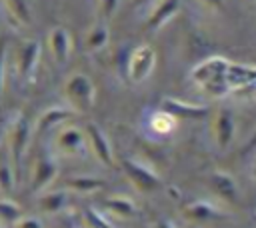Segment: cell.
<instances>
[{
	"label": "cell",
	"instance_id": "cell-1",
	"mask_svg": "<svg viewBox=\"0 0 256 228\" xmlns=\"http://www.w3.org/2000/svg\"><path fill=\"white\" fill-rule=\"evenodd\" d=\"M62 92H64L70 108H74L76 112H90L96 102V86H94L92 78L82 72H72L66 78Z\"/></svg>",
	"mask_w": 256,
	"mask_h": 228
},
{
	"label": "cell",
	"instance_id": "cell-2",
	"mask_svg": "<svg viewBox=\"0 0 256 228\" xmlns=\"http://www.w3.org/2000/svg\"><path fill=\"white\" fill-rule=\"evenodd\" d=\"M54 150L64 158H84L88 154V140L84 128L64 124L54 134Z\"/></svg>",
	"mask_w": 256,
	"mask_h": 228
},
{
	"label": "cell",
	"instance_id": "cell-3",
	"mask_svg": "<svg viewBox=\"0 0 256 228\" xmlns=\"http://www.w3.org/2000/svg\"><path fill=\"white\" fill-rule=\"evenodd\" d=\"M122 170H124L126 178L132 182V186L140 192H154L162 186L160 174L152 166H148L146 162H142L138 158H124Z\"/></svg>",
	"mask_w": 256,
	"mask_h": 228
},
{
	"label": "cell",
	"instance_id": "cell-4",
	"mask_svg": "<svg viewBox=\"0 0 256 228\" xmlns=\"http://www.w3.org/2000/svg\"><path fill=\"white\" fill-rule=\"evenodd\" d=\"M30 138H32V124L26 116H18L12 126H10V132H8V154H10V160L16 168V174L20 172V166H22V158L28 150V144H30Z\"/></svg>",
	"mask_w": 256,
	"mask_h": 228
},
{
	"label": "cell",
	"instance_id": "cell-5",
	"mask_svg": "<svg viewBox=\"0 0 256 228\" xmlns=\"http://www.w3.org/2000/svg\"><path fill=\"white\" fill-rule=\"evenodd\" d=\"M154 64H156V52H154V48L148 46V44H140L128 56L126 74H128V78L132 82H144L152 74Z\"/></svg>",
	"mask_w": 256,
	"mask_h": 228
},
{
	"label": "cell",
	"instance_id": "cell-6",
	"mask_svg": "<svg viewBox=\"0 0 256 228\" xmlns=\"http://www.w3.org/2000/svg\"><path fill=\"white\" fill-rule=\"evenodd\" d=\"M58 176V162L52 154H42L34 166H32V174H30V192L32 194H42L44 190L50 188V184L56 180Z\"/></svg>",
	"mask_w": 256,
	"mask_h": 228
},
{
	"label": "cell",
	"instance_id": "cell-7",
	"mask_svg": "<svg viewBox=\"0 0 256 228\" xmlns=\"http://www.w3.org/2000/svg\"><path fill=\"white\" fill-rule=\"evenodd\" d=\"M84 132H86V140H88V148L90 152L94 154V158L102 164V166H112L114 164V152H112V144L106 136V132L94 124V122H88L84 126Z\"/></svg>",
	"mask_w": 256,
	"mask_h": 228
},
{
	"label": "cell",
	"instance_id": "cell-8",
	"mask_svg": "<svg viewBox=\"0 0 256 228\" xmlns=\"http://www.w3.org/2000/svg\"><path fill=\"white\" fill-rule=\"evenodd\" d=\"M236 134V120L230 108H218L212 116V136L220 150H228Z\"/></svg>",
	"mask_w": 256,
	"mask_h": 228
},
{
	"label": "cell",
	"instance_id": "cell-9",
	"mask_svg": "<svg viewBox=\"0 0 256 228\" xmlns=\"http://www.w3.org/2000/svg\"><path fill=\"white\" fill-rule=\"evenodd\" d=\"M40 54H42V46L38 40H24L20 44L18 56H16V68L24 82H30L34 78L40 62Z\"/></svg>",
	"mask_w": 256,
	"mask_h": 228
},
{
	"label": "cell",
	"instance_id": "cell-10",
	"mask_svg": "<svg viewBox=\"0 0 256 228\" xmlns=\"http://www.w3.org/2000/svg\"><path fill=\"white\" fill-rule=\"evenodd\" d=\"M182 214L188 220H192V222H214V220H220V218L226 216V212L220 206H216L214 202L204 200V198H198V200L188 202L182 208Z\"/></svg>",
	"mask_w": 256,
	"mask_h": 228
},
{
	"label": "cell",
	"instance_id": "cell-11",
	"mask_svg": "<svg viewBox=\"0 0 256 228\" xmlns=\"http://www.w3.org/2000/svg\"><path fill=\"white\" fill-rule=\"evenodd\" d=\"M208 184L224 202H228V204H236L238 202L240 190H238V184L232 178V174H228L224 170H212L208 174Z\"/></svg>",
	"mask_w": 256,
	"mask_h": 228
},
{
	"label": "cell",
	"instance_id": "cell-12",
	"mask_svg": "<svg viewBox=\"0 0 256 228\" xmlns=\"http://www.w3.org/2000/svg\"><path fill=\"white\" fill-rule=\"evenodd\" d=\"M48 48H50V54L54 58L56 64L64 66L72 54V36L66 28L62 26H56L50 30L48 34Z\"/></svg>",
	"mask_w": 256,
	"mask_h": 228
},
{
	"label": "cell",
	"instance_id": "cell-13",
	"mask_svg": "<svg viewBox=\"0 0 256 228\" xmlns=\"http://www.w3.org/2000/svg\"><path fill=\"white\" fill-rule=\"evenodd\" d=\"M160 110L172 114L176 120L178 118H204L208 114V108L206 106H198V104H190V102H184L180 98H172V96H166L160 100Z\"/></svg>",
	"mask_w": 256,
	"mask_h": 228
},
{
	"label": "cell",
	"instance_id": "cell-14",
	"mask_svg": "<svg viewBox=\"0 0 256 228\" xmlns=\"http://www.w3.org/2000/svg\"><path fill=\"white\" fill-rule=\"evenodd\" d=\"M78 112L70 106H52V108H46L42 112V116L38 118L36 122V128L38 132H46L50 128H56V126H64L68 124Z\"/></svg>",
	"mask_w": 256,
	"mask_h": 228
},
{
	"label": "cell",
	"instance_id": "cell-15",
	"mask_svg": "<svg viewBox=\"0 0 256 228\" xmlns=\"http://www.w3.org/2000/svg\"><path fill=\"white\" fill-rule=\"evenodd\" d=\"M36 204L42 214H58L68 206V190H44Z\"/></svg>",
	"mask_w": 256,
	"mask_h": 228
},
{
	"label": "cell",
	"instance_id": "cell-16",
	"mask_svg": "<svg viewBox=\"0 0 256 228\" xmlns=\"http://www.w3.org/2000/svg\"><path fill=\"white\" fill-rule=\"evenodd\" d=\"M102 206L118 218H134L138 214L136 202L130 196H124V194H112V196L104 198Z\"/></svg>",
	"mask_w": 256,
	"mask_h": 228
},
{
	"label": "cell",
	"instance_id": "cell-17",
	"mask_svg": "<svg viewBox=\"0 0 256 228\" xmlns=\"http://www.w3.org/2000/svg\"><path fill=\"white\" fill-rule=\"evenodd\" d=\"M178 8H180V0H162V2L154 8V12L148 16L146 28H148L150 32L160 30V28L178 12Z\"/></svg>",
	"mask_w": 256,
	"mask_h": 228
},
{
	"label": "cell",
	"instance_id": "cell-18",
	"mask_svg": "<svg viewBox=\"0 0 256 228\" xmlns=\"http://www.w3.org/2000/svg\"><path fill=\"white\" fill-rule=\"evenodd\" d=\"M104 180L102 178H96V176H86V174H80V176H70L66 178L64 186L66 190L70 192H78V194H92V192H98L104 188Z\"/></svg>",
	"mask_w": 256,
	"mask_h": 228
},
{
	"label": "cell",
	"instance_id": "cell-19",
	"mask_svg": "<svg viewBox=\"0 0 256 228\" xmlns=\"http://www.w3.org/2000/svg\"><path fill=\"white\" fill-rule=\"evenodd\" d=\"M16 168L10 160V154H8V148H2L0 146V190L2 192H10L16 184Z\"/></svg>",
	"mask_w": 256,
	"mask_h": 228
},
{
	"label": "cell",
	"instance_id": "cell-20",
	"mask_svg": "<svg viewBox=\"0 0 256 228\" xmlns=\"http://www.w3.org/2000/svg\"><path fill=\"white\" fill-rule=\"evenodd\" d=\"M108 42H110V32H108V26L106 24H94L86 32V36H84V48L88 52H98Z\"/></svg>",
	"mask_w": 256,
	"mask_h": 228
},
{
	"label": "cell",
	"instance_id": "cell-21",
	"mask_svg": "<svg viewBox=\"0 0 256 228\" xmlns=\"http://www.w3.org/2000/svg\"><path fill=\"white\" fill-rule=\"evenodd\" d=\"M148 124H150V128H152L156 134H170V132L174 130V126H176V118H174L172 114L164 112V110H158V112H154V114L150 116Z\"/></svg>",
	"mask_w": 256,
	"mask_h": 228
},
{
	"label": "cell",
	"instance_id": "cell-22",
	"mask_svg": "<svg viewBox=\"0 0 256 228\" xmlns=\"http://www.w3.org/2000/svg\"><path fill=\"white\" fill-rule=\"evenodd\" d=\"M22 216H24V210L20 208V204L8 198H0V222L2 224L14 226Z\"/></svg>",
	"mask_w": 256,
	"mask_h": 228
},
{
	"label": "cell",
	"instance_id": "cell-23",
	"mask_svg": "<svg viewBox=\"0 0 256 228\" xmlns=\"http://www.w3.org/2000/svg\"><path fill=\"white\" fill-rule=\"evenodd\" d=\"M10 16L18 24H30L32 14H30V2L28 0H4Z\"/></svg>",
	"mask_w": 256,
	"mask_h": 228
},
{
	"label": "cell",
	"instance_id": "cell-24",
	"mask_svg": "<svg viewBox=\"0 0 256 228\" xmlns=\"http://www.w3.org/2000/svg\"><path fill=\"white\" fill-rule=\"evenodd\" d=\"M84 222L88 224V228H114L112 220L98 208L88 206L84 208Z\"/></svg>",
	"mask_w": 256,
	"mask_h": 228
},
{
	"label": "cell",
	"instance_id": "cell-25",
	"mask_svg": "<svg viewBox=\"0 0 256 228\" xmlns=\"http://www.w3.org/2000/svg\"><path fill=\"white\" fill-rule=\"evenodd\" d=\"M6 56H8V50H6V38H0V94L4 90V76H6Z\"/></svg>",
	"mask_w": 256,
	"mask_h": 228
},
{
	"label": "cell",
	"instance_id": "cell-26",
	"mask_svg": "<svg viewBox=\"0 0 256 228\" xmlns=\"http://www.w3.org/2000/svg\"><path fill=\"white\" fill-rule=\"evenodd\" d=\"M12 228H44V224H42V220L38 218V216H22Z\"/></svg>",
	"mask_w": 256,
	"mask_h": 228
},
{
	"label": "cell",
	"instance_id": "cell-27",
	"mask_svg": "<svg viewBox=\"0 0 256 228\" xmlns=\"http://www.w3.org/2000/svg\"><path fill=\"white\" fill-rule=\"evenodd\" d=\"M116 6H118V0H102V14H104L106 18L112 16L114 10H116Z\"/></svg>",
	"mask_w": 256,
	"mask_h": 228
},
{
	"label": "cell",
	"instance_id": "cell-28",
	"mask_svg": "<svg viewBox=\"0 0 256 228\" xmlns=\"http://www.w3.org/2000/svg\"><path fill=\"white\" fill-rule=\"evenodd\" d=\"M152 228H176V226H174V222L168 220V218H156V220L152 222Z\"/></svg>",
	"mask_w": 256,
	"mask_h": 228
},
{
	"label": "cell",
	"instance_id": "cell-29",
	"mask_svg": "<svg viewBox=\"0 0 256 228\" xmlns=\"http://www.w3.org/2000/svg\"><path fill=\"white\" fill-rule=\"evenodd\" d=\"M202 4H206L208 8H214V10H222L224 6V0H200Z\"/></svg>",
	"mask_w": 256,
	"mask_h": 228
},
{
	"label": "cell",
	"instance_id": "cell-30",
	"mask_svg": "<svg viewBox=\"0 0 256 228\" xmlns=\"http://www.w3.org/2000/svg\"><path fill=\"white\" fill-rule=\"evenodd\" d=\"M252 148H256V132H254V134L250 136V140H248V144L244 146V150H246V152H248V150H252Z\"/></svg>",
	"mask_w": 256,
	"mask_h": 228
},
{
	"label": "cell",
	"instance_id": "cell-31",
	"mask_svg": "<svg viewBox=\"0 0 256 228\" xmlns=\"http://www.w3.org/2000/svg\"><path fill=\"white\" fill-rule=\"evenodd\" d=\"M146 2H152V0H132L134 6H142V4H146Z\"/></svg>",
	"mask_w": 256,
	"mask_h": 228
},
{
	"label": "cell",
	"instance_id": "cell-32",
	"mask_svg": "<svg viewBox=\"0 0 256 228\" xmlns=\"http://www.w3.org/2000/svg\"><path fill=\"white\" fill-rule=\"evenodd\" d=\"M254 174H256V164H254Z\"/></svg>",
	"mask_w": 256,
	"mask_h": 228
},
{
	"label": "cell",
	"instance_id": "cell-33",
	"mask_svg": "<svg viewBox=\"0 0 256 228\" xmlns=\"http://www.w3.org/2000/svg\"><path fill=\"white\" fill-rule=\"evenodd\" d=\"M0 140H2V136H0ZM0 146H2V144H0Z\"/></svg>",
	"mask_w": 256,
	"mask_h": 228
},
{
	"label": "cell",
	"instance_id": "cell-34",
	"mask_svg": "<svg viewBox=\"0 0 256 228\" xmlns=\"http://www.w3.org/2000/svg\"><path fill=\"white\" fill-rule=\"evenodd\" d=\"M254 216H256V214H254Z\"/></svg>",
	"mask_w": 256,
	"mask_h": 228
}]
</instances>
